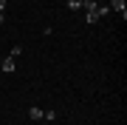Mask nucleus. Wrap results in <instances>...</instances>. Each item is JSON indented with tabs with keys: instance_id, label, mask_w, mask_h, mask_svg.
<instances>
[{
	"instance_id": "nucleus-1",
	"label": "nucleus",
	"mask_w": 127,
	"mask_h": 125,
	"mask_svg": "<svg viewBox=\"0 0 127 125\" xmlns=\"http://www.w3.org/2000/svg\"><path fill=\"white\" fill-rule=\"evenodd\" d=\"M110 9H116L119 14H122V20L127 17V6H124V0H110Z\"/></svg>"
},
{
	"instance_id": "nucleus-2",
	"label": "nucleus",
	"mask_w": 127,
	"mask_h": 125,
	"mask_svg": "<svg viewBox=\"0 0 127 125\" xmlns=\"http://www.w3.org/2000/svg\"><path fill=\"white\" fill-rule=\"evenodd\" d=\"M14 65H17V63H14V57H9V60H0V68H3V74H11Z\"/></svg>"
},
{
	"instance_id": "nucleus-3",
	"label": "nucleus",
	"mask_w": 127,
	"mask_h": 125,
	"mask_svg": "<svg viewBox=\"0 0 127 125\" xmlns=\"http://www.w3.org/2000/svg\"><path fill=\"white\" fill-rule=\"evenodd\" d=\"M85 14H88V17H85V20H88V23H96V20H99V17H102V14H99V6H96V9H93V11H85Z\"/></svg>"
},
{
	"instance_id": "nucleus-4",
	"label": "nucleus",
	"mask_w": 127,
	"mask_h": 125,
	"mask_svg": "<svg viewBox=\"0 0 127 125\" xmlns=\"http://www.w3.org/2000/svg\"><path fill=\"white\" fill-rule=\"evenodd\" d=\"M42 114H45L42 108H28V117H31V120H42Z\"/></svg>"
},
{
	"instance_id": "nucleus-5",
	"label": "nucleus",
	"mask_w": 127,
	"mask_h": 125,
	"mask_svg": "<svg viewBox=\"0 0 127 125\" xmlns=\"http://www.w3.org/2000/svg\"><path fill=\"white\" fill-rule=\"evenodd\" d=\"M82 3H85V0H68V9H71V11H79Z\"/></svg>"
},
{
	"instance_id": "nucleus-6",
	"label": "nucleus",
	"mask_w": 127,
	"mask_h": 125,
	"mask_svg": "<svg viewBox=\"0 0 127 125\" xmlns=\"http://www.w3.org/2000/svg\"><path fill=\"white\" fill-rule=\"evenodd\" d=\"M6 11V0H0V14H3Z\"/></svg>"
}]
</instances>
